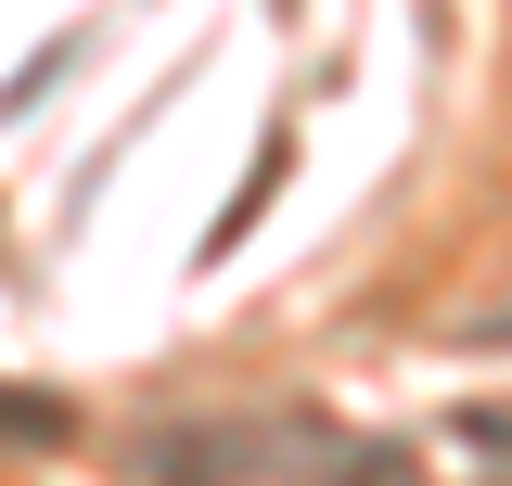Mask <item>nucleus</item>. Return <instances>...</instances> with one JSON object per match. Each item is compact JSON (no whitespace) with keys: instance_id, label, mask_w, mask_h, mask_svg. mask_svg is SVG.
I'll return each mask as SVG.
<instances>
[{"instance_id":"1","label":"nucleus","mask_w":512,"mask_h":486,"mask_svg":"<svg viewBox=\"0 0 512 486\" xmlns=\"http://www.w3.org/2000/svg\"><path fill=\"white\" fill-rule=\"evenodd\" d=\"M256 448L244 435H167V448H141V486H244Z\"/></svg>"},{"instance_id":"4","label":"nucleus","mask_w":512,"mask_h":486,"mask_svg":"<svg viewBox=\"0 0 512 486\" xmlns=\"http://www.w3.org/2000/svg\"><path fill=\"white\" fill-rule=\"evenodd\" d=\"M487 346H512V307H500V320H487Z\"/></svg>"},{"instance_id":"2","label":"nucleus","mask_w":512,"mask_h":486,"mask_svg":"<svg viewBox=\"0 0 512 486\" xmlns=\"http://www.w3.org/2000/svg\"><path fill=\"white\" fill-rule=\"evenodd\" d=\"M77 435V410L64 397H39V384H0V448H64Z\"/></svg>"},{"instance_id":"3","label":"nucleus","mask_w":512,"mask_h":486,"mask_svg":"<svg viewBox=\"0 0 512 486\" xmlns=\"http://www.w3.org/2000/svg\"><path fill=\"white\" fill-rule=\"evenodd\" d=\"M461 435H474V448H512V410H474Z\"/></svg>"}]
</instances>
